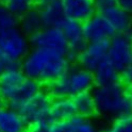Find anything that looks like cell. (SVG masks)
I'll return each mask as SVG.
<instances>
[{
  "label": "cell",
  "instance_id": "cell-23",
  "mask_svg": "<svg viewBox=\"0 0 132 132\" xmlns=\"http://www.w3.org/2000/svg\"><path fill=\"white\" fill-rule=\"evenodd\" d=\"M102 132H132V116L114 120L112 125Z\"/></svg>",
  "mask_w": 132,
  "mask_h": 132
},
{
  "label": "cell",
  "instance_id": "cell-32",
  "mask_svg": "<svg viewBox=\"0 0 132 132\" xmlns=\"http://www.w3.org/2000/svg\"><path fill=\"white\" fill-rule=\"evenodd\" d=\"M26 132H30V131H29V130H28V131H26Z\"/></svg>",
  "mask_w": 132,
  "mask_h": 132
},
{
  "label": "cell",
  "instance_id": "cell-26",
  "mask_svg": "<svg viewBox=\"0 0 132 132\" xmlns=\"http://www.w3.org/2000/svg\"><path fill=\"white\" fill-rule=\"evenodd\" d=\"M120 79L123 84H132V64L120 71Z\"/></svg>",
  "mask_w": 132,
  "mask_h": 132
},
{
  "label": "cell",
  "instance_id": "cell-5",
  "mask_svg": "<svg viewBox=\"0 0 132 132\" xmlns=\"http://www.w3.org/2000/svg\"><path fill=\"white\" fill-rule=\"evenodd\" d=\"M30 38L19 27L0 28V55L20 63L31 50Z\"/></svg>",
  "mask_w": 132,
  "mask_h": 132
},
{
  "label": "cell",
  "instance_id": "cell-10",
  "mask_svg": "<svg viewBox=\"0 0 132 132\" xmlns=\"http://www.w3.org/2000/svg\"><path fill=\"white\" fill-rule=\"evenodd\" d=\"M83 29L87 43L98 42V40H110L116 34L110 22L99 12L83 22Z\"/></svg>",
  "mask_w": 132,
  "mask_h": 132
},
{
  "label": "cell",
  "instance_id": "cell-18",
  "mask_svg": "<svg viewBox=\"0 0 132 132\" xmlns=\"http://www.w3.org/2000/svg\"><path fill=\"white\" fill-rule=\"evenodd\" d=\"M18 26L20 30L29 37H31L43 28H45L40 13L38 9H35V7L19 18Z\"/></svg>",
  "mask_w": 132,
  "mask_h": 132
},
{
  "label": "cell",
  "instance_id": "cell-4",
  "mask_svg": "<svg viewBox=\"0 0 132 132\" xmlns=\"http://www.w3.org/2000/svg\"><path fill=\"white\" fill-rule=\"evenodd\" d=\"M93 72L81 66H70L63 76L46 84V92L54 98L75 97L95 86Z\"/></svg>",
  "mask_w": 132,
  "mask_h": 132
},
{
  "label": "cell",
  "instance_id": "cell-21",
  "mask_svg": "<svg viewBox=\"0 0 132 132\" xmlns=\"http://www.w3.org/2000/svg\"><path fill=\"white\" fill-rule=\"evenodd\" d=\"M69 120L71 122L73 132H98L96 125L88 117L75 115Z\"/></svg>",
  "mask_w": 132,
  "mask_h": 132
},
{
  "label": "cell",
  "instance_id": "cell-19",
  "mask_svg": "<svg viewBox=\"0 0 132 132\" xmlns=\"http://www.w3.org/2000/svg\"><path fill=\"white\" fill-rule=\"evenodd\" d=\"M77 115L83 117H92L96 114V105L92 92H84L72 97Z\"/></svg>",
  "mask_w": 132,
  "mask_h": 132
},
{
  "label": "cell",
  "instance_id": "cell-12",
  "mask_svg": "<svg viewBox=\"0 0 132 132\" xmlns=\"http://www.w3.org/2000/svg\"><path fill=\"white\" fill-rule=\"evenodd\" d=\"M68 18L84 22L97 13L95 0H61Z\"/></svg>",
  "mask_w": 132,
  "mask_h": 132
},
{
  "label": "cell",
  "instance_id": "cell-7",
  "mask_svg": "<svg viewBox=\"0 0 132 132\" xmlns=\"http://www.w3.org/2000/svg\"><path fill=\"white\" fill-rule=\"evenodd\" d=\"M108 57L119 72L132 64L131 33H116L110 39Z\"/></svg>",
  "mask_w": 132,
  "mask_h": 132
},
{
  "label": "cell",
  "instance_id": "cell-29",
  "mask_svg": "<svg viewBox=\"0 0 132 132\" xmlns=\"http://www.w3.org/2000/svg\"><path fill=\"white\" fill-rule=\"evenodd\" d=\"M50 1H52V0H35V3H37V4H44V3H47V2H50Z\"/></svg>",
  "mask_w": 132,
  "mask_h": 132
},
{
  "label": "cell",
  "instance_id": "cell-8",
  "mask_svg": "<svg viewBox=\"0 0 132 132\" xmlns=\"http://www.w3.org/2000/svg\"><path fill=\"white\" fill-rule=\"evenodd\" d=\"M29 38L32 48L51 49V50L66 53L70 56L67 40H66L61 28L45 27Z\"/></svg>",
  "mask_w": 132,
  "mask_h": 132
},
{
  "label": "cell",
  "instance_id": "cell-3",
  "mask_svg": "<svg viewBox=\"0 0 132 132\" xmlns=\"http://www.w3.org/2000/svg\"><path fill=\"white\" fill-rule=\"evenodd\" d=\"M92 94L95 100L96 114L114 120L132 116V99L121 82L95 85Z\"/></svg>",
  "mask_w": 132,
  "mask_h": 132
},
{
  "label": "cell",
  "instance_id": "cell-24",
  "mask_svg": "<svg viewBox=\"0 0 132 132\" xmlns=\"http://www.w3.org/2000/svg\"><path fill=\"white\" fill-rule=\"evenodd\" d=\"M49 132H73L70 120L52 121Z\"/></svg>",
  "mask_w": 132,
  "mask_h": 132
},
{
  "label": "cell",
  "instance_id": "cell-20",
  "mask_svg": "<svg viewBox=\"0 0 132 132\" xmlns=\"http://www.w3.org/2000/svg\"><path fill=\"white\" fill-rule=\"evenodd\" d=\"M3 4L18 19L34 9L35 0H2Z\"/></svg>",
  "mask_w": 132,
  "mask_h": 132
},
{
  "label": "cell",
  "instance_id": "cell-31",
  "mask_svg": "<svg viewBox=\"0 0 132 132\" xmlns=\"http://www.w3.org/2000/svg\"><path fill=\"white\" fill-rule=\"evenodd\" d=\"M3 104H4V101H3L1 95H0V108H1V106H3Z\"/></svg>",
  "mask_w": 132,
  "mask_h": 132
},
{
  "label": "cell",
  "instance_id": "cell-25",
  "mask_svg": "<svg viewBox=\"0 0 132 132\" xmlns=\"http://www.w3.org/2000/svg\"><path fill=\"white\" fill-rule=\"evenodd\" d=\"M51 120H40L37 122L32 123L29 126V131L30 132H49L51 125Z\"/></svg>",
  "mask_w": 132,
  "mask_h": 132
},
{
  "label": "cell",
  "instance_id": "cell-9",
  "mask_svg": "<svg viewBox=\"0 0 132 132\" xmlns=\"http://www.w3.org/2000/svg\"><path fill=\"white\" fill-rule=\"evenodd\" d=\"M110 40H98V42H89L81 50L77 60L79 65L89 71H92L100 64L104 59L108 57Z\"/></svg>",
  "mask_w": 132,
  "mask_h": 132
},
{
  "label": "cell",
  "instance_id": "cell-1",
  "mask_svg": "<svg viewBox=\"0 0 132 132\" xmlns=\"http://www.w3.org/2000/svg\"><path fill=\"white\" fill-rule=\"evenodd\" d=\"M70 56L66 53L44 48H31L20 62L28 78L48 84L63 76L70 67Z\"/></svg>",
  "mask_w": 132,
  "mask_h": 132
},
{
  "label": "cell",
  "instance_id": "cell-11",
  "mask_svg": "<svg viewBox=\"0 0 132 132\" xmlns=\"http://www.w3.org/2000/svg\"><path fill=\"white\" fill-rule=\"evenodd\" d=\"M61 30L63 31L64 36L67 40L70 57L71 59L75 56L77 57L78 53L83 50V48L87 44L84 34L83 22L67 17L61 26Z\"/></svg>",
  "mask_w": 132,
  "mask_h": 132
},
{
  "label": "cell",
  "instance_id": "cell-2",
  "mask_svg": "<svg viewBox=\"0 0 132 132\" xmlns=\"http://www.w3.org/2000/svg\"><path fill=\"white\" fill-rule=\"evenodd\" d=\"M40 90V83L28 78L20 65L0 72V95L5 105L12 109L18 111Z\"/></svg>",
  "mask_w": 132,
  "mask_h": 132
},
{
  "label": "cell",
  "instance_id": "cell-28",
  "mask_svg": "<svg viewBox=\"0 0 132 132\" xmlns=\"http://www.w3.org/2000/svg\"><path fill=\"white\" fill-rule=\"evenodd\" d=\"M115 1H116L117 5L132 14V0H115Z\"/></svg>",
  "mask_w": 132,
  "mask_h": 132
},
{
  "label": "cell",
  "instance_id": "cell-15",
  "mask_svg": "<svg viewBox=\"0 0 132 132\" xmlns=\"http://www.w3.org/2000/svg\"><path fill=\"white\" fill-rule=\"evenodd\" d=\"M29 125L21 114L7 105L0 108V132H26Z\"/></svg>",
  "mask_w": 132,
  "mask_h": 132
},
{
  "label": "cell",
  "instance_id": "cell-13",
  "mask_svg": "<svg viewBox=\"0 0 132 132\" xmlns=\"http://www.w3.org/2000/svg\"><path fill=\"white\" fill-rule=\"evenodd\" d=\"M110 22L116 33H130L132 29V14L114 3L99 12Z\"/></svg>",
  "mask_w": 132,
  "mask_h": 132
},
{
  "label": "cell",
  "instance_id": "cell-22",
  "mask_svg": "<svg viewBox=\"0 0 132 132\" xmlns=\"http://www.w3.org/2000/svg\"><path fill=\"white\" fill-rule=\"evenodd\" d=\"M18 18L14 16L0 0V28H12L18 26Z\"/></svg>",
  "mask_w": 132,
  "mask_h": 132
},
{
  "label": "cell",
  "instance_id": "cell-27",
  "mask_svg": "<svg viewBox=\"0 0 132 132\" xmlns=\"http://www.w3.org/2000/svg\"><path fill=\"white\" fill-rule=\"evenodd\" d=\"M95 3H96L97 11L100 12L103 9H105V7L116 3V1H115V0H95Z\"/></svg>",
  "mask_w": 132,
  "mask_h": 132
},
{
  "label": "cell",
  "instance_id": "cell-6",
  "mask_svg": "<svg viewBox=\"0 0 132 132\" xmlns=\"http://www.w3.org/2000/svg\"><path fill=\"white\" fill-rule=\"evenodd\" d=\"M52 103V97L46 90L40 92L27 101L18 112L24 118L29 126L40 120H51L50 108ZM52 121V120H51Z\"/></svg>",
  "mask_w": 132,
  "mask_h": 132
},
{
  "label": "cell",
  "instance_id": "cell-16",
  "mask_svg": "<svg viewBox=\"0 0 132 132\" xmlns=\"http://www.w3.org/2000/svg\"><path fill=\"white\" fill-rule=\"evenodd\" d=\"M77 115L75 103L70 97L54 98L50 108V118L52 121L69 120Z\"/></svg>",
  "mask_w": 132,
  "mask_h": 132
},
{
  "label": "cell",
  "instance_id": "cell-17",
  "mask_svg": "<svg viewBox=\"0 0 132 132\" xmlns=\"http://www.w3.org/2000/svg\"><path fill=\"white\" fill-rule=\"evenodd\" d=\"M93 76L95 85H105L119 81L120 72L109 57H106L93 70Z\"/></svg>",
  "mask_w": 132,
  "mask_h": 132
},
{
  "label": "cell",
  "instance_id": "cell-14",
  "mask_svg": "<svg viewBox=\"0 0 132 132\" xmlns=\"http://www.w3.org/2000/svg\"><path fill=\"white\" fill-rule=\"evenodd\" d=\"M37 9L42 16L44 26L48 28H61L67 18L61 0H52L50 2L40 4Z\"/></svg>",
  "mask_w": 132,
  "mask_h": 132
},
{
  "label": "cell",
  "instance_id": "cell-30",
  "mask_svg": "<svg viewBox=\"0 0 132 132\" xmlns=\"http://www.w3.org/2000/svg\"><path fill=\"white\" fill-rule=\"evenodd\" d=\"M128 93H129V95H130V97L132 99V84H130L129 87H128Z\"/></svg>",
  "mask_w": 132,
  "mask_h": 132
}]
</instances>
